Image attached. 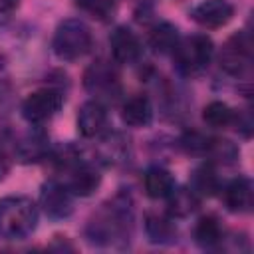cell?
Returning <instances> with one entry per match:
<instances>
[{
	"instance_id": "9c48e42d",
	"label": "cell",
	"mask_w": 254,
	"mask_h": 254,
	"mask_svg": "<svg viewBox=\"0 0 254 254\" xmlns=\"http://www.w3.org/2000/svg\"><path fill=\"white\" fill-rule=\"evenodd\" d=\"M234 16V6L228 0H204L190 10V18L202 28H222Z\"/></svg>"
},
{
	"instance_id": "7c38bea8",
	"label": "cell",
	"mask_w": 254,
	"mask_h": 254,
	"mask_svg": "<svg viewBox=\"0 0 254 254\" xmlns=\"http://www.w3.org/2000/svg\"><path fill=\"white\" fill-rule=\"evenodd\" d=\"M107 125V111L105 107L95 99V101H85L79 111H77V131L81 137L91 139L103 133Z\"/></svg>"
},
{
	"instance_id": "ba28073f",
	"label": "cell",
	"mask_w": 254,
	"mask_h": 254,
	"mask_svg": "<svg viewBox=\"0 0 254 254\" xmlns=\"http://www.w3.org/2000/svg\"><path fill=\"white\" fill-rule=\"evenodd\" d=\"M83 87L97 97H115L121 89L115 67L103 60L91 64L83 73Z\"/></svg>"
},
{
	"instance_id": "3957f363",
	"label": "cell",
	"mask_w": 254,
	"mask_h": 254,
	"mask_svg": "<svg viewBox=\"0 0 254 254\" xmlns=\"http://www.w3.org/2000/svg\"><path fill=\"white\" fill-rule=\"evenodd\" d=\"M91 44H93V38H91L89 26L77 18H67L60 22L52 40L54 54L62 62H75L83 58L91 50Z\"/></svg>"
},
{
	"instance_id": "30bf717a",
	"label": "cell",
	"mask_w": 254,
	"mask_h": 254,
	"mask_svg": "<svg viewBox=\"0 0 254 254\" xmlns=\"http://www.w3.org/2000/svg\"><path fill=\"white\" fill-rule=\"evenodd\" d=\"M109 46L117 64H135L141 58V42L127 26H117L111 32Z\"/></svg>"
},
{
	"instance_id": "ac0fdd59",
	"label": "cell",
	"mask_w": 254,
	"mask_h": 254,
	"mask_svg": "<svg viewBox=\"0 0 254 254\" xmlns=\"http://www.w3.org/2000/svg\"><path fill=\"white\" fill-rule=\"evenodd\" d=\"M179 42H181L179 30H177V26L171 24V22H159V24H155V26L151 28V32H149V46H151L153 52H157V54H163V56L173 54V52L177 50Z\"/></svg>"
},
{
	"instance_id": "4316f807",
	"label": "cell",
	"mask_w": 254,
	"mask_h": 254,
	"mask_svg": "<svg viewBox=\"0 0 254 254\" xmlns=\"http://www.w3.org/2000/svg\"><path fill=\"white\" fill-rule=\"evenodd\" d=\"M8 169H10V161H8V155H6V151H4V149H0V181L6 177Z\"/></svg>"
},
{
	"instance_id": "9a60e30c",
	"label": "cell",
	"mask_w": 254,
	"mask_h": 254,
	"mask_svg": "<svg viewBox=\"0 0 254 254\" xmlns=\"http://www.w3.org/2000/svg\"><path fill=\"white\" fill-rule=\"evenodd\" d=\"M121 121L127 127H147L153 121V103L147 95H133L121 107Z\"/></svg>"
},
{
	"instance_id": "5bb4252c",
	"label": "cell",
	"mask_w": 254,
	"mask_h": 254,
	"mask_svg": "<svg viewBox=\"0 0 254 254\" xmlns=\"http://www.w3.org/2000/svg\"><path fill=\"white\" fill-rule=\"evenodd\" d=\"M14 153H16V157H18V161H22V163H38V161H42V159L50 153L48 135H46L42 129L30 131V133L14 147Z\"/></svg>"
},
{
	"instance_id": "6da1fadb",
	"label": "cell",
	"mask_w": 254,
	"mask_h": 254,
	"mask_svg": "<svg viewBox=\"0 0 254 254\" xmlns=\"http://www.w3.org/2000/svg\"><path fill=\"white\" fill-rule=\"evenodd\" d=\"M133 222V206L129 196L117 194L101 206L87 222V236L93 244H115L117 240H127Z\"/></svg>"
},
{
	"instance_id": "5b68a950",
	"label": "cell",
	"mask_w": 254,
	"mask_h": 254,
	"mask_svg": "<svg viewBox=\"0 0 254 254\" xmlns=\"http://www.w3.org/2000/svg\"><path fill=\"white\" fill-rule=\"evenodd\" d=\"M64 105V95L54 87H44L32 91L22 103V115L32 125H42L50 121Z\"/></svg>"
},
{
	"instance_id": "d6986e66",
	"label": "cell",
	"mask_w": 254,
	"mask_h": 254,
	"mask_svg": "<svg viewBox=\"0 0 254 254\" xmlns=\"http://www.w3.org/2000/svg\"><path fill=\"white\" fill-rule=\"evenodd\" d=\"M145 232L149 242L153 244H171L177 240L175 222L169 216H163L157 212H149L145 216Z\"/></svg>"
},
{
	"instance_id": "ffe728a7",
	"label": "cell",
	"mask_w": 254,
	"mask_h": 254,
	"mask_svg": "<svg viewBox=\"0 0 254 254\" xmlns=\"http://www.w3.org/2000/svg\"><path fill=\"white\" fill-rule=\"evenodd\" d=\"M192 236H194V242L202 248H212L216 244L222 242V226H220V220L214 216V214H206V216H200L194 224V230H192Z\"/></svg>"
},
{
	"instance_id": "4fadbf2b",
	"label": "cell",
	"mask_w": 254,
	"mask_h": 254,
	"mask_svg": "<svg viewBox=\"0 0 254 254\" xmlns=\"http://www.w3.org/2000/svg\"><path fill=\"white\" fill-rule=\"evenodd\" d=\"M252 181L248 177H238L224 187V204L230 212H248L252 208Z\"/></svg>"
},
{
	"instance_id": "e0dca14e",
	"label": "cell",
	"mask_w": 254,
	"mask_h": 254,
	"mask_svg": "<svg viewBox=\"0 0 254 254\" xmlns=\"http://www.w3.org/2000/svg\"><path fill=\"white\" fill-rule=\"evenodd\" d=\"M143 187L147 196L151 198H167L171 190L175 189V179L173 175L163 169V167H149L143 175Z\"/></svg>"
},
{
	"instance_id": "603a6c76",
	"label": "cell",
	"mask_w": 254,
	"mask_h": 254,
	"mask_svg": "<svg viewBox=\"0 0 254 254\" xmlns=\"http://www.w3.org/2000/svg\"><path fill=\"white\" fill-rule=\"evenodd\" d=\"M127 141L119 135V133H113V135H107L103 141H101V157L107 165H113V163H119L125 159V153H127Z\"/></svg>"
},
{
	"instance_id": "d4e9b609",
	"label": "cell",
	"mask_w": 254,
	"mask_h": 254,
	"mask_svg": "<svg viewBox=\"0 0 254 254\" xmlns=\"http://www.w3.org/2000/svg\"><path fill=\"white\" fill-rule=\"evenodd\" d=\"M75 4L77 8H81L83 12L91 14L97 20H109L115 12L117 0H75Z\"/></svg>"
},
{
	"instance_id": "52a82bcc",
	"label": "cell",
	"mask_w": 254,
	"mask_h": 254,
	"mask_svg": "<svg viewBox=\"0 0 254 254\" xmlns=\"http://www.w3.org/2000/svg\"><path fill=\"white\" fill-rule=\"evenodd\" d=\"M40 206L48 218L64 220L73 212V194L65 185L48 181L40 190Z\"/></svg>"
},
{
	"instance_id": "44dd1931",
	"label": "cell",
	"mask_w": 254,
	"mask_h": 254,
	"mask_svg": "<svg viewBox=\"0 0 254 254\" xmlns=\"http://www.w3.org/2000/svg\"><path fill=\"white\" fill-rule=\"evenodd\" d=\"M190 189L198 196H212L218 190V177L212 163H202L190 175Z\"/></svg>"
},
{
	"instance_id": "cb8c5ba5",
	"label": "cell",
	"mask_w": 254,
	"mask_h": 254,
	"mask_svg": "<svg viewBox=\"0 0 254 254\" xmlns=\"http://www.w3.org/2000/svg\"><path fill=\"white\" fill-rule=\"evenodd\" d=\"M206 155H210L212 159L222 161V163H234L238 159V147L234 143H230L228 139H210Z\"/></svg>"
},
{
	"instance_id": "8992f818",
	"label": "cell",
	"mask_w": 254,
	"mask_h": 254,
	"mask_svg": "<svg viewBox=\"0 0 254 254\" xmlns=\"http://www.w3.org/2000/svg\"><path fill=\"white\" fill-rule=\"evenodd\" d=\"M252 65V40L246 32L234 34L220 52V67L230 73L242 77L248 73Z\"/></svg>"
},
{
	"instance_id": "277c9868",
	"label": "cell",
	"mask_w": 254,
	"mask_h": 254,
	"mask_svg": "<svg viewBox=\"0 0 254 254\" xmlns=\"http://www.w3.org/2000/svg\"><path fill=\"white\" fill-rule=\"evenodd\" d=\"M214 54L212 40L204 34H194L179 42L177 50L173 52L175 64L181 73L185 75H198L204 71L210 64V58Z\"/></svg>"
},
{
	"instance_id": "83f0119b",
	"label": "cell",
	"mask_w": 254,
	"mask_h": 254,
	"mask_svg": "<svg viewBox=\"0 0 254 254\" xmlns=\"http://www.w3.org/2000/svg\"><path fill=\"white\" fill-rule=\"evenodd\" d=\"M18 2H20V0H0V12H2V14L12 12V10L18 6Z\"/></svg>"
},
{
	"instance_id": "2e32d148",
	"label": "cell",
	"mask_w": 254,
	"mask_h": 254,
	"mask_svg": "<svg viewBox=\"0 0 254 254\" xmlns=\"http://www.w3.org/2000/svg\"><path fill=\"white\" fill-rule=\"evenodd\" d=\"M167 210L171 218H187L196 212L200 204V196L192 189H173L167 196Z\"/></svg>"
},
{
	"instance_id": "8fae6325",
	"label": "cell",
	"mask_w": 254,
	"mask_h": 254,
	"mask_svg": "<svg viewBox=\"0 0 254 254\" xmlns=\"http://www.w3.org/2000/svg\"><path fill=\"white\" fill-rule=\"evenodd\" d=\"M67 173H69V181H67L65 187L75 196H91L99 189V185H101L99 171L93 165H89V163H81L79 161Z\"/></svg>"
},
{
	"instance_id": "7402d4cb",
	"label": "cell",
	"mask_w": 254,
	"mask_h": 254,
	"mask_svg": "<svg viewBox=\"0 0 254 254\" xmlns=\"http://www.w3.org/2000/svg\"><path fill=\"white\" fill-rule=\"evenodd\" d=\"M234 113H236V111L230 109L224 101H210V103L204 105V109H202V121H204L208 127L222 129V127L232 125Z\"/></svg>"
},
{
	"instance_id": "484cf974",
	"label": "cell",
	"mask_w": 254,
	"mask_h": 254,
	"mask_svg": "<svg viewBox=\"0 0 254 254\" xmlns=\"http://www.w3.org/2000/svg\"><path fill=\"white\" fill-rule=\"evenodd\" d=\"M208 141L210 137H204L198 131H187L181 137V147L189 153V155H206L208 149Z\"/></svg>"
},
{
	"instance_id": "7a4b0ae2",
	"label": "cell",
	"mask_w": 254,
	"mask_h": 254,
	"mask_svg": "<svg viewBox=\"0 0 254 254\" xmlns=\"http://www.w3.org/2000/svg\"><path fill=\"white\" fill-rule=\"evenodd\" d=\"M38 226V206L28 196L0 198V236L8 240L28 238Z\"/></svg>"
}]
</instances>
